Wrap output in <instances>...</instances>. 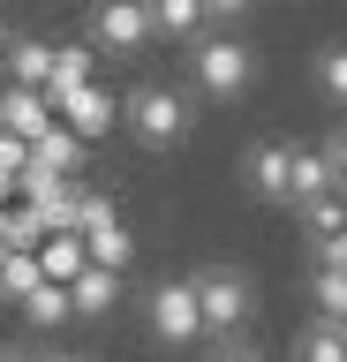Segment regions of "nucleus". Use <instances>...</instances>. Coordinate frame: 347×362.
<instances>
[{"label": "nucleus", "instance_id": "nucleus-1", "mask_svg": "<svg viewBox=\"0 0 347 362\" xmlns=\"http://www.w3.org/2000/svg\"><path fill=\"white\" fill-rule=\"evenodd\" d=\"M121 121H129V136H136L143 151H174L189 136V98L174 83H136L121 98Z\"/></svg>", "mask_w": 347, "mask_h": 362}, {"label": "nucleus", "instance_id": "nucleus-2", "mask_svg": "<svg viewBox=\"0 0 347 362\" xmlns=\"http://www.w3.org/2000/svg\"><path fill=\"white\" fill-rule=\"evenodd\" d=\"M189 287H196V310H204V332L211 339H242V325L257 317V287L242 279V272H234V264H204Z\"/></svg>", "mask_w": 347, "mask_h": 362}, {"label": "nucleus", "instance_id": "nucleus-3", "mask_svg": "<svg viewBox=\"0 0 347 362\" xmlns=\"http://www.w3.org/2000/svg\"><path fill=\"white\" fill-rule=\"evenodd\" d=\"M143 317H151V339L159 347H196L204 339V310H196V287L189 279H159L143 294Z\"/></svg>", "mask_w": 347, "mask_h": 362}, {"label": "nucleus", "instance_id": "nucleus-4", "mask_svg": "<svg viewBox=\"0 0 347 362\" xmlns=\"http://www.w3.org/2000/svg\"><path fill=\"white\" fill-rule=\"evenodd\" d=\"M189 76H196V90H211V98H242L249 76H257V53H249L242 38H196Z\"/></svg>", "mask_w": 347, "mask_h": 362}, {"label": "nucleus", "instance_id": "nucleus-5", "mask_svg": "<svg viewBox=\"0 0 347 362\" xmlns=\"http://www.w3.org/2000/svg\"><path fill=\"white\" fill-rule=\"evenodd\" d=\"M143 38H151V8L143 0H98L91 8V53H143Z\"/></svg>", "mask_w": 347, "mask_h": 362}, {"label": "nucleus", "instance_id": "nucleus-6", "mask_svg": "<svg viewBox=\"0 0 347 362\" xmlns=\"http://www.w3.org/2000/svg\"><path fill=\"white\" fill-rule=\"evenodd\" d=\"M242 181H249L264 204H295V144H249V158H242Z\"/></svg>", "mask_w": 347, "mask_h": 362}, {"label": "nucleus", "instance_id": "nucleus-7", "mask_svg": "<svg viewBox=\"0 0 347 362\" xmlns=\"http://www.w3.org/2000/svg\"><path fill=\"white\" fill-rule=\"evenodd\" d=\"M0 129L16 136V144H38V136L61 129V113H53L46 90H23V83H0Z\"/></svg>", "mask_w": 347, "mask_h": 362}, {"label": "nucleus", "instance_id": "nucleus-8", "mask_svg": "<svg viewBox=\"0 0 347 362\" xmlns=\"http://www.w3.org/2000/svg\"><path fill=\"white\" fill-rule=\"evenodd\" d=\"M53 113H61V129H76L83 144H98V136H106V129L121 121V106H114V90H106V83H83V90H69V98H61Z\"/></svg>", "mask_w": 347, "mask_h": 362}, {"label": "nucleus", "instance_id": "nucleus-9", "mask_svg": "<svg viewBox=\"0 0 347 362\" xmlns=\"http://www.w3.org/2000/svg\"><path fill=\"white\" fill-rule=\"evenodd\" d=\"M83 158H91V144L76 129H53V136H38L30 144V174H46V181H76L83 174Z\"/></svg>", "mask_w": 347, "mask_h": 362}, {"label": "nucleus", "instance_id": "nucleus-10", "mask_svg": "<svg viewBox=\"0 0 347 362\" xmlns=\"http://www.w3.org/2000/svg\"><path fill=\"white\" fill-rule=\"evenodd\" d=\"M317 197H347V189H340V174H332V158H324V151L295 144V211H302V204H317Z\"/></svg>", "mask_w": 347, "mask_h": 362}, {"label": "nucleus", "instance_id": "nucleus-11", "mask_svg": "<svg viewBox=\"0 0 347 362\" xmlns=\"http://www.w3.org/2000/svg\"><path fill=\"white\" fill-rule=\"evenodd\" d=\"M83 264H91L83 234H46V249H38V272H46L53 287H76V279H83Z\"/></svg>", "mask_w": 347, "mask_h": 362}, {"label": "nucleus", "instance_id": "nucleus-12", "mask_svg": "<svg viewBox=\"0 0 347 362\" xmlns=\"http://www.w3.org/2000/svg\"><path fill=\"white\" fill-rule=\"evenodd\" d=\"M91 68H98V53H91V45H53V83H46V98H53V106H61V98H69V90L98 83Z\"/></svg>", "mask_w": 347, "mask_h": 362}, {"label": "nucleus", "instance_id": "nucleus-13", "mask_svg": "<svg viewBox=\"0 0 347 362\" xmlns=\"http://www.w3.org/2000/svg\"><path fill=\"white\" fill-rule=\"evenodd\" d=\"M8 83L46 90V83H53V45H46V38H16V45H8Z\"/></svg>", "mask_w": 347, "mask_h": 362}, {"label": "nucleus", "instance_id": "nucleus-14", "mask_svg": "<svg viewBox=\"0 0 347 362\" xmlns=\"http://www.w3.org/2000/svg\"><path fill=\"white\" fill-rule=\"evenodd\" d=\"M69 302H76V317H106L121 302V272H106V264H83V279L69 287Z\"/></svg>", "mask_w": 347, "mask_h": 362}, {"label": "nucleus", "instance_id": "nucleus-15", "mask_svg": "<svg viewBox=\"0 0 347 362\" xmlns=\"http://www.w3.org/2000/svg\"><path fill=\"white\" fill-rule=\"evenodd\" d=\"M295 362H347V325L310 317V325L295 332Z\"/></svg>", "mask_w": 347, "mask_h": 362}, {"label": "nucleus", "instance_id": "nucleus-16", "mask_svg": "<svg viewBox=\"0 0 347 362\" xmlns=\"http://www.w3.org/2000/svg\"><path fill=\"white\" fill-rule=\"evenodd\" d=\"M151 8V30L166 38H204V0H143Z\"/></svg>", "mask_w": 347, "mask_h": 362}, {"label": "nucleus", "instance_id": "nucleus-17", "mask_svg": "<svg viewBox=\"0 0 347 362\" xmlns=\"http://www.w3.org/2000/svg\"><path fill=\"white\" fill-rule=\"evenodd\" d=\"M38 287H46V272H38V249H8V257H0V294H8V302H30Z\"/></svg>", "mask_w": 347, "mask_h": 362}, {"label": "nucleus", "instance_id": "nucleus-18", "mask_svg": "<svg viewBox=\"0 0 347 362\" xmlns=\"http://www.w3.org/2000/svg\"><path fill=\"white\" fill-rule=\"evenodd\" d=\"M83 249H91V264H106V272H129V257H136V234L121 219H106L98 234H83Z\"/></svg>", "mask_w": 347, "mask_h": 362}, {"label": "nucleus", "instance_id": "nucleus-19", "mask_svg": "<svg viewBox=\"0 0 347 362\" xmlns=\"http://www.w3.org/2000/svg\"><path fill=\"white\" fill-rule=\"evenodd\" d=\"M317 90L332 98V106H347V38H332V45H317Z\"/></svg>", "mask_w": 347, "mask_h": 362}, {"label": "nucleus", "instance_id": "nucleus-20", "mask_svg": "<svg viewBox=\"0 0 347 362\" xmlns=\"http://www.w3.org/2000/svg\"><path fill=\"white\" fill-rule=\"evenodd\" d=\"M23 317L38 325V332H53V325H69V317H76V302H69V287H53V279H46V287L23 302Z\"/></svg>", "mask_w": 347, "mask_h": 362}, {"label": "nucleus", "instance_id": "nucleus-21", "mask_svg": "<svg viewBox=\"0 0 347 362\" xmlns=\"http://www.w3.org/2000/svg\"><path fill=\"white\" fill-rule=\"evenodd\" d=\"M310 294H317V317H332V325H347V272H310Z\"/></svg>", "mask_w": 347, "mask_h": 362}, {"label": "nucleus", "instance_id": "nucleus-22", "mask_svg": "<svg viewBox=\"0 0 347 362\" xmlns=\"http://www.w3.org/2000/svg\"><path fill=\"white\" fill-rule=\"evenodd\" d=\"M302 226H310L317 242H332V234H347V197H317V204H302Z\"/></svg>", "mask_w": 347, "mask_h": 362}, {"label": "nucleus", "instance_id": "nucleus-23", "mask_svg": "<svg viewBox=\"0 0 347 362\" xmlns=\"http://www.w3.org/2000/svg\"><path fill=\"white\" fill-rule=\"evenodd\" d=\"M23 174H30V144H16L0 129V181H16V197H23Z\"/></svg>", "mask_w": 347, "mask_h": 362}, {"label": "nucleus", "instance_id": "nucleus-24", "mask_svg": "<svg viewBox=\"0 0 347 362\" xmlns=\"http://www.w3.org/2000/svg\"><path fill=\"white\" fill-rule=\"evenodd\" d=\"M204 362H264V355H257L249 339H219V347H211V355H204Z\"/></svg>", "mask_w": 347, "mask_h": 362}, {"label": "nucleus", "instance_id": "nucleus-25", "mask_svg": "<svg viewBox=\"0 0 347 362\" xmlns=\"http://www.w3.org/2000/svg\"><path fill=\"white\" fill-rule=\"evenodd\" d=\"M317 264H324V272H347V234H332V242H317Z\"/></svg>", "mask_w": 347, "mask_h": 362}, {"label": "nucleus", "instance_id": "nucleus-26", "mask_svg": "<svg viewBox=\"0 0 347 362\" xmlns=\"http://www.w3.org/2000/svg\"><path fill=\"white\" fill-rule=\"evenodd\" d=\"M324 158H332V174H340V189H347V129H332V144H324Z\"/></svg>", "mask_w": 347, "mask_h": 362}, {"label": "nucleus", "instance_id": "nucleus-27", "mask_svg": "<svg viewBox=\"0 0 347 362\" xmlns=\"http://www.w3.org/2000/svg\"><path fill=\"white\" fill-rule=\"evenodd\" d=\"M249 0H204V16H242Z\"/></svg>", "mask_w": 347, "mask_h": 362}, {"label": "nucleus", "instance_id": "nucleus-28", "mask_svg": "<svg viewBox=\"0 0 347 362\" xmlns=\"http://www.w3.org/2000/svg\"><path fill=\"white\" fill-rule=\"evenodd\" d=\"M16 362H53V355H46V347H16Z\"/></svg>", "mask_w": 347, "mask_h": 362}, {"label": "nucleus", "instance_id": "nucleus-29", "mask_svg": "<svg viewBox=\"0 0 347 362\" xmlns=\"http://www.w3.org/2000/svg\"><path fill=\"white\" fill-rule=\"evenodd\" d=\"M8 204H16V181H0V211H8Z\"/></svg>", "mask_w": 347, "mask_h": 362}, {"label": "nucleus", "instance_id": "nucleus-30", "mask_svg": "<svg viewBox=\"0 0 347 362\" xmlns=\"http://www.w3.org/2000/svg\"><path fill=\"white\" fill-rule=\"evenodd\" d=\"M8 45H16V38H8V23H0V61H8Z\"/></svg>", "mask_w": 347, "mask_h": 362}, {"label": "nucleus", "instance_id": "nucleus-31", "mask_svg": "<svg viewBox=\"0 0 347 362\" xmlns=\"http://www.w3.org/2000/svg\"><path fill=\"white\" fill-rule=\"evenodd\" d=\"M53 362H91V355H53Z\"/></svg>", "mask_w": 347, "mask_h": 362}, {"label": "nucleus", "instance_id": "nucleus-32", "mask_svg": "<svg viewBox=\"0 0 347 362\" xmlns=\"http://www.w3.org/2000/svg\"><path fill=\"white\" fill-rule=\"evenodd\" d=\"M0 362H16V347H0Z\"/></svg>", "mask_w": 347, "mask_h": 362}, {"label": "nucleus", "instance_id": "nucleus-33", "mask_svg": "<svg viewBox=\"0 0 347 362\" xmlns=\"http://www.w3.org/2000/svg\"><path fill=\"white\" fill-rule=\"evenodd\" d=\"M0 257H8V249H0Z\"/></svg>", "mask_w": 347, "mask_h": 362}]
</instances>
